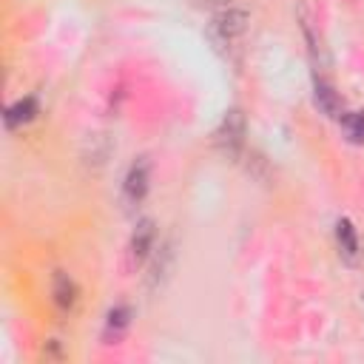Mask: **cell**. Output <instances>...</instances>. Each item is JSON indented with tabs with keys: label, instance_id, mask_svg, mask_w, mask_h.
<instances>
[{
	"label": "cell",
	"instance_id": "cell-10",
	"mask_svg": "<svg viewBox=\"0 0 364 364\" xmlns=\"http://www.w3.org/2000/svg\"><path fill=\"white\" fill-rule=\"evenodd\" d=\"M341 134L353 145H364V111H350L341 117Z\"/></svg>",
	"mask_w": 364,
	"mask_h": 364
},
{
	"label": "cell",
	"instance_id": "cell-1",
	"mask_svg": "<svg viewBox=\"0 0 364 364\" xmlns=\"http://www.w3.org/2000/svg\"><path fill=\"white\" fill-rule=\"evenodd\" d=\"M213 145L225 154V156H239V151H242V145H245V114L239 111V108H230L225 117H222V122H219V128L213 131Z\"/></svg>",
	"mask_w": 364,
	"mask_h": 364
},
{
	"label": "cell",
	"instance_id": "cell-5",
	"mask_svg": "<svg viewBox=\"0 0 364 364\" xmlns=\"http://www.w3.org/2000/svg\"><path fill=\"white\" fill-rule=\"evenodd\" d=\"M154 239H156V230H154V222L151 219H139L134 233H131V262L134 264H142L154 247Z\"/></svg>",
	"mask_w": 364,
	"mask_h": 364
},
{
	"label": "cell",
	"instance_id": "cell-3",
	"mask_svg": "<svg viewBox=\"0 0 364 364\" xmlns=\"http://www.w3.org/2000/svg\"><path fill=\"white\" fill-rule=\"evenodd\" d=\"M148 179H151V165H148V159L142 156V159H136V162L128 168L125 182H122V196H125L131 205L142 202L145 193H148Z\"/></svg>",
	"mask_w": 364,
	"mask_h": 364
},
{
	"label": "cell",
	"instance_id": "cell-6",
	"mask_svg": "<svg viewBox=\"0 0 364 364\" xmlns=\"http://www.w3.org/2000/svg\"><path fill=\"white\" fill-rule=\"evenodd\" d=\"M37 114H40L37 100H34V97H23V100H17V102H11V105L6 108V117H3V119H6V128L14 131V128L28 125Z\"/></svg>",
	"mask_w": 364,
	"mask_h": 364
},
{
	"label": "cell",
	"instance_id": "cell-2",
	"mask_svg": "<svg viewBox=\"0 0 364 364\" xmlns=\"http://www.w3.org/2000/svg\"><path fill=\"white\" fill-rule=\"evenodd\" d=\"M247 23H250V14L245 9H222L213 23H210V31L222 40V43H233L239 40L245 31H247Z\"/></svg>",
	"mask_w": 364,
	"mask_h": 364
},
{
	"label": "cell",
	"instance_id": "cell-9",
	"mask_svg": "<svg viewBox=\"0 0 364 364\" xmlns=\"http://www.w3.org/2000/svg\"><path fill=\"white\" fill-rule=\"evenodd\" d=\"M131 307L128 304H114L111 310H108V316H105V338H122V333L128 330V324H131Z\"/></svg>",
	"mask_w": 364,
	"mask_h": 364
},
{
	"label": "cell",
	"instance_id": "cell-7",
	"mask_svg": "<svg viewBox=\"0 0 364 364\" xmlns=\"http://www.w3.org/2000/svg\"><path fill=\"white\" fill-rule=\"evenodd\" d=\"M313 100H316V108L327 117H338L341 114V97L336 94V88L324 80H316L313 85Z\"/></svg>",
	"mask_w": 364,
	"mask_h": 364
},
{
	"label": "cell",
	"instance_id": "cell-4",
	"mask_svg": "<svg viewBox=\"0 0 364 364\" xmlns=\"http://www.w3.org/2000/svg\"><path fill=\"white\" fill-rule=\"evenodd\" d=\"M336 245H338V253L347 264H358L361 259V242H358V230L350 219H338L336 222Z\"/></svg>",
	"mask_w": 364,
	"mask_h": 364
},
{
	"label": "cell",
	"instance_id": "cell-8",
	"mask_svg": "<svg viewBox=\"0 0 364 364\" xmlns=\"http://www.w3.org/2000/svg\"><path fill=\"white\" fill-rule=\"evenodd\" d=\"M51 296H54V301H57V307H60V310L74 307V301H77V284H74V279H71L68 273H63V270H60V273L54 276Z\"/></svg>",
	"mask_w": 364,
	"mask_h": 364
}]
</instances>
